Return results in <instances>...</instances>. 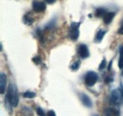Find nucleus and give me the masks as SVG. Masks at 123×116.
Segmentation results:
<instances>
[{"mask_svg": "<svg viewBox=\"0 0 123 116\" xmlns=\"http://www.w3.org/2000/svg\"><path fill=\"white\" fill-rule=\"evenodd\" d=\"M80 101L81 103L85 106V107H87V108H91L92 107V101H91V98L88 96V95H86L85 93H80Z\"/></svg>", "mask_w": 123, "mask_h": 116, "instance_id": "obj_7", "label": "nucleus"}, {"mask_svg": "<svg viewBox=\"0 0 123 116\" xmlns=\"http://www.w3.org/2000/svg\"><path fill=\"white\" fill-rule=\"evenodd\" d=\"M118 33L123 34V19L121 20V22H120V27H119V29H118Z\"/></svg>", "mask_w": 123, "mask_h": 116, "instance_id": "obj_20", "label": "nucleus"}, {"mask_svg": "<svg viewBox=\"0 0 123 116\" xmlns=\"http://www.w3.org/2000/svg\"><path fill=\"white\" fill-rule=\"evenodd\" d=\"M35 92H32V91H26L24 94H23V96L25 97V98H33V97H35Z\"/></svg>", "mask_w": 123, "mask_h": 116, "instance_id": "obj_15", "label": "nucleus"}, {"mask_svg": "<svg viewBox=\"0 0 123 116\" xmlns=\"http://www.w3.org/2000/svg\"><path fill=\"white\" fill-rule=\"evenodd\" d=\"M98 76L95 72H88L85 74V77H84L85 84L88 87H93L98 82Z\"/></svg>", "mask_w": 123, "mask_h": 116, "instance_id": "obj_3", "label": "nucleus"}, {"mask_svg": "<svg viewBox=\"0 0 123 116\" xmlns=\"http://www.w3.org/2000/svg\"><path fill=\"white\" fill-rule=\"evenodd\" d=\"M106 67V60L105 59H103L102 61H101V64H100V66H99V70H102V69H104Z\"/></svg>", "mask_w": 123, "mask_h": 116, "instance_id": "obj_18", "label": "nucleus"}, {"mask_svg": "<svg viewBox=\"0 0 123 116\" xmlns=\"http://www.w3.org/2000/svg\"><path fill=\"white\" fill-rule=\"evenodd\" d=\"M79 27H80V23L72 22L71 27H70V30H69V36H70V39L73 40V41H76L79 38V35H80Z\"/></svg>", "mask_w": 123, "mask_h": 116, "instance_id": "obj_4", "label": "nucleus"}, {"mask_svg": "<svg viewBox=\"0 0 123 116\" xmlns=\"http://www.w3.org/2000/svg\"><path fill=\"white\" fill-rule=\"evenodd\" d=\"M105 116H119V110L115 108H108L105 109Z\"/></svg>", "mask_w": 123, "mask_h": 116, "instance_id": "obj_9", "label": "nucleus"}, {"mask_svg": "<svg viewBox=\"0 0 123 116\" xmlns=\"http://www.w3.org/2000/svg\"><path fill=\"white\" fill-rule=\"evenodd\" d=\"M45 2L48 3V4H54L56 2V0H45Z\"/></svg>", "mask_w": 123, "mask_h": 116, "instance_id": "obj_22", "label": "nucleus"}, {"mask_svg": "<svg viewBox=\"0 0 123 116\" xmlns=\"http://www.w3.org/2000/svg\"><path fill=\"white\" fill-rule=\"evenodd\" d=\"M105 30H103V29H99L98 32H97V34H96V37H95V42H97V43H99L102 39H103V37H104V35H105Z\"/></svg>", "mask_w": 123, "mask_h": 116, "instance_id": "obj_10", "label": "nucleus"}, {"mask_svg": "<svg viewBox=\"0 0 123 116\" xmlns=\"http://www.w3.org/2000/svg\"><path fill=\"white\" fill-rule=\"evenodd\" d=\"M106 14H107V11L105 9H103V8H98L95 12V14L98 17H104V15Z\"/></svg>", "mask_w": 123, "mask_h": 116, "instance_id": "obj_13", "label": "nucleus"}, {"mask_svg": "<svg viewBox=\"0 0 123 116\" xmlns=\"http://www.w3.org/2000/svg\"><path fill=\"white\" fill-rule=\"evenodd\" d=\"M47 116H56V114H55V112L53 110H50V111H48Z\"/></svg>", "mask_w": 123, "mask_h": 116, "instance_id": "obj_21", "label": "nucleus"}, {"mask_svg": "<svg viewBox=\"0 0 123 116\" xmlns=\"http://www.w3.org/2000/svg\"><path fill=\"white\" fill-rule=\"evenodd\" d=\"M6 85H7V76L5 73H1V75H0V91H1V94L5 93Z\"/></svg>", "mask_w": 123, "mask_h": 116, "instance_id": "obj_8", "label": "nucleus"}, {"mask_svg": "<svg viewBox=\"0 0 123 116\" xmlns=\"http://www.w3.org/2000/svg\"><path fill=\"white\" fill-rule=\"evenodd\" d=\"M6 101L8 102L12 107H16L18 105V91L16 88L15 85L13 84H10L7 92H6Z\"/></svg>", "mask_w": 123, "mask_h": 116, "instance_id": "obj_1", "label": "nucleus"}, {"mask_svg": "<svg viewBox=\"0 0 123 116\" xmlns=\"http://www.w3.org/2000/svg\"><path fill=\"white\" fill-rule=\"evenodd\" d=\"M32 9L36 13L45 12L46 9V3L42 2V1H38V0H33V2H32Z\"/></svg>", "mask_w": 123, "mask_h": 116, "instance_id": "obj_5", "label": "nucleus"}, {"mask_svg": "<svg viewBox=\"0 0 123 116\" xmlns=\"http://www.w3.org/2000/svg\"><path fill=\"white\" fill-rule=\"evenodd\" d=\"M111 102L114 105H121L123 103V85H120V87L114 89L111 94Z\"/></svg>", "mask_w": 123, "mask_h": 116, "instance_id": "obj_2", "label": "nucleus"}, {"mask_svg": "<svg viewBox=\"0 0 123 116\" xmlns=\"http://www.w3.org/2000/svg\"><path fill=\"white\" fill-rule=\"evenodd\" d=\"M78 52H79V55L81 58H87L89 56L88 47L86 45H84V44L79 45V47H78Z\"/></svg>", "mask_w": 123, "mask_h": 116, "instance_id": "obj_6", "label": "nucleus"}, {"mask_svg": "<svg viewBox=\"0 0 123 116\" xmlns=\"http://www.w3.org/2000/svg\"><path fill=\"white\" fill-rule=\"evenodd\" d=\"M114 17H115V13H107L106 14L104 15V17H103V20H104V23L105 24H110L112 21H113V19H114Z\"/></svg>", "mask_w": 123, "mask_h": 116, "instance_id": "obj_11", "label": "nucleus"}, {"mask_svg": "<svg viewBox=\"0 0 123 116\" xmlns=\"http://www.w3.org/2000/svg\"><path fill=\"white\" fill-rule=\"evenodd\" d=\"M32 61H33L35 64H37V65L41 63V59L38 57V56H35L34 58H32Z\"/></svg>", "mask_w": 123, "mask_h": 116, "instance_id": "obj_19", "label": "nucleus"}, {"mask_svg": "<svg viewBox=\"0 0 123 116\" xmlns=\"http://www.w3.org/2000/svg\"><path fill=\"white\" fill-rule=\"evenodd\" d=\"M122 70H123V69H122ZM122 75H123V71H122Z\"/></svg>", "mask_w": 123, "mask_h": 116, "instance_id": "obj_23", "label": "nucleus"}, {"mask_svg": "<svg viewBox=\"0 0 123 116\" xmlns=\"http://www.w3.org/2000/svg\"><path fill=\"white\" fill-rule=\"evenodd\" d=\"M119 54H120V57H119V61H118V67L122 70L123 69V46H121L119 48Z\"/></svg>", "mask_w": 123, "mask_h": 116, "instance_id": "obj_14", "label": "nucleus"}, {"mask_svg": "<svg viewBox=\"0 0 123 116\" xmlns=\"http://www.w3.org/2000/svg\"><path fill=\"white\" fill-rule=\"evenodd\" d=\"M37 113H38L39 116H46V113H45V111H44L42 109H40V108L37 109Z\"/></svg>", "mask_w": 123, "mask_h": 116, "instance_id": "obj_17", "label": "nucleus"}, {"mask_svg": "<svg viewBox=\"0 0 123 116\" xmlns=\"http://www.w3.org/2000/svg\"><path fill=\"white\" fill-rule=\"evenodd\" d=\"M33 21H34V19H33V17H32V15H31V13H28L27 14L24 16V23H25V24H27V25H31V24L33 23Z\"/></svg>", "mask_w": 123, "mask_h": 116, "instance_id": "obj_12", "label": "nucleus"}, {"mask_svg": "<svg viewBox=\"0 0 123 116\" xmlns=\"http://www.w3.org/2000/svg\"><path fill=\"white\" fill-rule=\"evenodd\" d=\"M80 61H76L75 63L72 64V66L70 68H71L72 71H77L78 69H79V67H80Z\"/></svg>", "mask_w": 123, "mask_h": 116, "instance_id": "obj_16", "label": "nucleus"}]
</instances>
